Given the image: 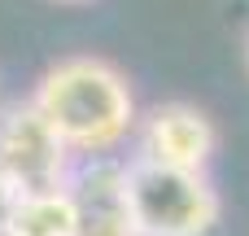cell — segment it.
<instances>
[{
  "label": "cell",
  "instance_id": "4",
  "mask_svg": "<svg viewBox=\"0 0 249 236\" xmlns=\"http://www.w3.org/2000/svg\"><path fill=\"white\" fill-rule=\"evenodd\" d=\"M219 131L206 109L188 101H166L153 105L136 123V158L158 162V166H179V171H206L214 158Z\"/></svg>",
  "mask_w": 249,
  "mask_h": 236
},
{
  "label": "cell",
  "instance_id": "1",
  "mask_svg": "<svg viewBox=\"0 0 249 236\" xmlns=\"http://www.w3.org/2000/svg\"><path fill=\"white\" fill-rule=\"evenodd\" d=\"M31 105L66 140L74 158L114 153L140 123L131 83L105 57H61L48 66L31 92Z\"/></svg>",
  "mask_w": 249,
  "mask_h": 236
},
{
  "label": "cell",
  "instance_id": "7",
  "mask_svg": "<svg viewBox=\"0 0 249 236\" xmlns=\"http://www.w3.org/2000/svg\"><path fill=\"white\" fill-rule=\"evenodd\" d=\"M13 197H18V193H13V188L4 184V175H0V236H4V223H9V210H13Z\"/></svg>",
  "mask_w": 249,
  "mask_h": 236
},
{
  "label": "cell",
  "instance_id": "3",
  "mask_svg": "<svg viewBox=\"0 0 249 236\" xmlns=\"http://www.w3.org/2000/svg\"><path fill=\"white\" fill-rule=\"evenodd\" d=\"M70 171L74 153L31 101H13L0 109V175L13 193L61 188Z\"/></svg>",
  "mask_w": 249,
  "mask_h": 236
},
{
  "label": "cell",
  "instance_id": "9",
  "mask_svg": "<svg viewBox=\"0 0 249 236\" xmlns=\"http://www.w3.org/2000/svg\"><path fill=\"white\" fill-rule=\"evenodd\" d=\"M57 4H83V0H57Z\"/></svg>",
  "mask_w": 249,
  "mask_h": 236
},
{
  "label": "cell",
  "instance_id": "8",
  "mask_svg": "<svg viewBox=\"0 0 249 236\" xmlns=\"http://www.w3.org/2000/svg\"><path fill=\"white\" fill-rule=\"evenodd\" d=\"M245 70H249V39H245Z\"/></svg>",
  "mask_w": 249,
  "mask_h": 236
},
{
  "label": "cell",
  "instance_id": "6",
  "mask_svg": "<svg viewBox=\"0 0 249 236\" xmlns=\"http://www.w3.org/2000/svg\"><path fill=\"white\" fill-rule=\"evenodd\" d=\"M4 236H79L74 219V197L70 188H39V193H18Z\"/></svg>",
  "mask_w": 249,
  "mask_h": 236
},
{
  "label": "cell",
  "instance_id": "5",
  "mask_svg": "<svg viewBox=\"0 0 249 236\" xmlns=\"http://www.w3.org/2000/svg\"><path fill=\"white\" fill-rule=\"evenodd\" d=\"M66 188L74 197L79 236H140L127 206V162L88 158L70 171Z\"/></svg>",
  "mask_w": 249,
  "mask_h": 236
},
{
  "label": "cell",
  "instance_id": "2",
  "mask_svg": "<svg viewBox=\"0 0 249 236\" xmlns=\"http://www.w3.org/2000/svg\"><path fill=\"white\" fill-rule=\"evenodd\" d=\"M127 206L140 236H210L223 219V197L206 171L127 162Z\"/></svg>",
  "mask_w": 249,
  "mask_h": 236
}]
</instances>
